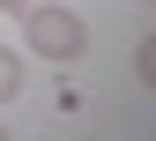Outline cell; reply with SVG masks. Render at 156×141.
I'll use <instances>...</instances> for the list:
<instances>
[{
	"label": "cell",
	"instance_id": "obj_3",
	"mask_svg": "<svg viewBox=\"0 0 156 141\" xmlns=\"http://www.w3.org/2000/svg\"><path fill=\"white\" fill-rule=\"evenodd\" d=\"M0 8H8V15H23V8H30V0H0Z\"/></svg>",
	"mask_w": 156,
	"mask_h": 141
},
{
	"label": "cell",
	"instance_id": "obj_1",
	"mask_svg": "<svg viewBox=\"0 0 156 141\" xmlns=\"http://www.w3.org/2000/svg\"><path fill=\"white\" fill-rule=\"evenodd\" d=\"M23 37L37 59H52V67H74V59L89 52V23L74 8H23Z\"/></svg>",
	"mask_w": 156,
	"mask_h": 141
},
{
	"label": "cell",
	"instance_id": "obj_2",
	"mask_svg": "<svg viewBox=\"0 0 156 141\" xmlns=\"http://www.w3.org/2000/svg\"><path fill=\"white\" fill-rule=\"evenodd\" d=\"M8 97H23V59L0 45V104H8Z\"/></svg>",
	"mask_w": 156,
	"mask_h": 141
}]
</instances>
